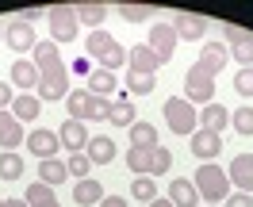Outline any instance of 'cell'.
Wrapping results in <instances>:
<instances>
[{
	"label": "cell",
	"instance_id": "cell-1",
	"mask_svg": "<svg viewBox=\"0 0 253 207\" xmlns=\"http://www.w3.org/2000/svg\"><path fill=\"white\" fill-rule=\"evenodd\" d=\"M31 54H35L31 62L39 65V88H35V96H39L42 104L65 100L73 88H69V65L62 62V50H58V42H54V39H50V42H39Z\"/></svg>",
	"mask_w": 253,
	"mask_h": 207
},
{
	"label": "cell",
	"instance_id": "cell-2",
	"mask_svg": "<svg viewBox=\"0 0 253 207\" xmlns=\"http://www.w3.org/2000/svg\"><path fill=\"white\" fill-rule=\"evenodd\" d=\"M196 192H200V200H204L207 207H222L226 204V196H230V176L222 173L215 161H204L200 169H196Z\"/></svg>",
	"mask_w": 253,
	"mask_h": 207
},
{
	"label": "cell",
	"instance_id": "cell-3",
	"mask_svg": "<svg viewBox=\"0 0 253 207\" xmlns=\"http://www.w3.org/2000/svg\"><path fill=\"white\" fill-rule=\"evenodd\" d=\"M108 108L111 100H104V96H92L88 88H73V92L65 96V112H69V119H77V123H108Z\"/></svg>",
	"mask_w": 253,
	"mask_h": 207
},
{
	"label": "cell",
	"instance_id": "cell-4",
	"mask_svg": "<svg viewBox=\"0 0 253 207\" xmlns=\"http://www.w3.org/2000/svg\"><path fill=\"white\" fill-rule=\"evenodd\" d=\"M84 54H88V58H96V65H100V69H111V73H115L119 65H126V50L119 46V39H115V35H108L104 27L88 35Z\"/></svg>",
	"mask_w": 253,
	"mask_h": 207
},
{
	"label": "cell",
	"instance_id": "cell-5",
	"mask_svg": "<svg viewBox=\"0 0 253 207\" xmlns=\"http://www.w3.org/2000/svg\"><path fill=\"white\" fill-rule=\"evenodd\" d=\"M161 112H165V127L173 130V134H188L192 138V134L200 130V112L192 108L184 96H169Z\"/></svg>",
	"mask_w": 253,
	"mask_h": 207
},
{
	"label": "cell",
	"instance_id": "cell-6",
	"mask_svg": "<svg viewBox=\"0 0 253 207\" xmlns=\"http://www.w3.org/2000/svg\"><path fill=\"white\" fill-rule=\"evenodd\" d=\"M184 100H188V104H204V108L215 104V73L204 69L200 62L184 73Z\"/></svg>",
	"mask_w": 253,
	"mask_h": 207
},
{
	"label": "cell",
	"instance_id": "cell-7",
	"mask_svg": "<svg viewBox=\"0 0 253 207\" xmlns=\"http://www.w3.org/2000/svg\"><path fill=\"white\" fill-rule=\"evenodd\" d=\"M46 19H50L54 42H73V39H77L81 19H77V8H73V4H54V8L46 12Z\"/></svg>",
	"mask_w": 253,
	"mask_h": 207
},
{
	"label": "cell",
	"instance_id": "cell-8",
	"mask_svg": "<svg viewBox=\"0 0 253 207\" xmlns=\"http://www.w3.org/2000/svg\"><path fill=\"white\" fill-rule=\"evenodd\" d=\"M176 42H180V39H176L173 23H161V19L154 23V27H150V39H146V46L158 54V62H161V65H165V62H169V58L176 54Z\"/></svg>",
	"mask_w": 253,
	"mask_h": 207
},
{
	"label": "cell",
	"instance_id": "cell-9",
	"mask_svg": "<svg viewBox=\"0 0 253 207\" xmlns=\"http://www.w3.org/2000/svg\"><path fill=\"white\" fill-rule=\"evenodd\" d=\"M222 42H226L230 54L242 62V69H250V65H253V35L250 31H242V27H234V23H226V27H222Z\"/></svg>",
	"mask_w": 253,
	"mask_h": 207
},
{
	"label": "cell",
	"instance_id": "cell-10",
	"mask_svg": "<svg viewBox=\"0 0 253 207\" xmlns=\"http://www.w3.org/2000/svg\"><path fill=\"white\" fill-rule=\"evenodd\" d=\"M88 127L77 123V119H62V127H58V142L65 146V154H84L88 150Z\"/></svg>",
	"mask_w": 253,
	"mask_h": 207
},
{
	"label": "cell",
	"instance_id": "cell-11",
	"mask_svg": "<svg viewBox=\"0 0 253 207\" xmlns=\"http://www.w3.org/2000/svg\"><path fill=\"white\" fill-rule=\"evenodd\" d=\"M27 150H31V158H39V161L58 158V150H62V142H58V130L35 127L31 134H27Z\"/></svg>",
	"mask_w": 253,
	"mask_h": 207
},
{
	"label": "cell",
	"instance_id": "cell-12",
	"mask_svg": "<svg viewBox=\"0 0 253 207\" xmlns=\"http://www.w3.org/2000/svg\"><path fill=\"white\" fill-rule=\"evenodd\" d=\"M4 42H8V50H16V54H27V50L39 46L35 27H31V23H23V19H12V23L4 27Z\"/></svg>",
	"mask_w": 253,
	"mask_h": 207
},
{
	"label": "cell",
	"instance_id": "cell-13",
	"mask_svg": "<svg viewBox=\"0 0 253 207\" xmlns=\"http://www.w3.org/2000/svg\"><path fill=\"white\" fill-rule=\"evenodd\" d=\"M188 150H192V158L200 161V165H204V161H215V158L222 154V134H211V130H196V134L188 138Z\"/></svg>",
	"mask_w": 253,
	"mask_h": 207
},
{
	"label": "cell",
	"instance_id": "cell-14",
	"mask_svg": "<svg viewBox=\"0 0 253 207\" xmlns=\"http://www.w3.org/2000/svg\"><path fill=\"white\" fill-rule=\"evenodd\" d=\"M173 31H176V39L200 42V39L207 35V16H196V12H180V16H173Z\"/></svg>",
	"mask_w": 253,
	"mask_h": 207
},
{
	"label": "cell",
	"instance_id": "cell-15",
	"mask_svg": "<svg viewBox=\"0 0 253 207\" xmlns=\"http://www.w3.org/2000/svg\"><path fill=\"white\" fill-rule=\"evenodd\" d=\"M108 123H111V127H126V130L138 123V108L130 104V96H126V92H119L115 100H111V108H108Z\"/></svg>",
	"mask_w": 253,
	"mask_h": 207
},
{
	"label": "cell",
	"instance_id": "cell-16",
	"mask_svg": "<svg viewBox=\"0 0 253 207\" xmlns=\"http://www.w3.org/2000/svg\"><path fill=\"white\" fill-rule=\"evenodd\" d=\"M226 176H230V184H238V192L253 196V154H238V158L230 161Z\"/></svg>",
	"mask_w": 253,
	"mask_h": 207
},
{
	"label": "cell",
	"instance_id": "cell-17",
	"mask_svg": "<svg viewBox=\"0 0 253 207\" xmlns=\"http://www.w3.org/2000/svg\"><path fill=\"white\" fill-rule=\"evenodd\" d=\"M165 200H169L173 207H196V204H200V192H196V184H192L188 176H173Z\"/></svg>",
	"mask_w": 253,
	"mask_h": 207
},
{
	"label": "cell",
	"instance_id": "cell-18",
	"mask_svg": "<svg viewBox=\"0 0 253 207\" xmlns=\"http://www.w3.org/2000/svg\"><path fill=\"white\" fill-rule=\"evenodd\" d=\"M126 65H130V73H142V77H154L161 69V62H158V54L150 46H130L126 50Z\"/></svg>",
	"mask_w": 253,
	"mask_h": 207
},
{
	"label": "cell",
	"instance_id": "cell-19",
	"mask_svg": "<svg viewBox=\"0 0 253 207\" xmlns=\"http://www.w3.org/2000/svg\"><path fill=\"white\" fill-rule=\"evenodd\" d=\"M19 142H27L23 123H19L12 112H0V150H16Z\"/></svg>",
	"mask_w": 253,
	"mask_h": 207
},
{
	"label": "cell",
	"instance_id": "cell-20",
	"mask_svg": "<svg viewBox=\"0 0 253 207\" xmlns=\"http://www.w3.org/2000/svg\"><path fill=\"white\" fill-rule=\"evenodd\" d=\"M8 77H12V84H19V88H39V65H35L31 58H16L12 69H8Z\"/></svg>",
	"mask_w": 253,
	"mask_h": 207
},
{
	"label": "cell",
	"instance_id": "cell-21",
	"mask_svg": "<svg viewBox=\"0 0 253 207\" xmlns=\"http://www.w3.org/2000/svg\"><path fill=\"white\" fill-rule=\"evenodd\" d=\"M226 123H230V112H226L222 104H207V108H200V130L222 134V130H226Z\"/></svg>",
	"mask_w": 253,
	"mask_h": 207
},
{
	"label": "cell",
	"instance_id": "cell-22",
	"mask_svg": "<svg viewBox=\"0 0 253 207\" xmlns=\"http://www.w3.org/2000/svg\"><path fill=\"white\" fill-rule=\"evenodd\" d=\"M73 8H77V19H81V23H88L92 31H100L104 19L111 16V8H108V4H100V0H84V4H73Z\"/></svg>",
	"mask_w": 253,
	"mask_h": 207
},
{
	"label": "cell",
	"instance_id": "cell-23",
	"mask_svg": "<svg viewBox=\"0 0 253 207\" xmlns=\"http://www.w3.org/2000/svg\"><path fill=\"white\" fill-rule=\"evenodd\" d=\"M100 200H104V188H100V180L96 176H84V180H77L73 184V204H81V207H100Z\"/></svg>",
	"mask_w": 253,
	"mask_h": 207
},
{
	"label": "cell",
	"instance_id": "cell-24",
	"mask_svg": "<svg viewBox=\"0 0 253 207\" xmlns=\"http://www.w3.org/2000/svg\"><path fill=\"white\" fill-rule=\"evenodd\" d=\"M84 88H88L92 96H104V100H108V96L119 88V77H115L111 69H100V65H96L92 73H88V84H84Z\"/></svg>",
	"mask_w": 253,
	"mask_h": 207
},
{
	"label": "cell",
	"instance_id": "cell-25",
	"mask_svg": "<svg viewBox=\"0 0 253 207\" xmlns=\"http://www.w3.org/2000/svg\"><path fill=\"white\" fill-rule=\"evenodd\" d=\"M226 58H230V50H226V42H207V46H200V65H204V69H211L215 77L222 73V65H226Z\"/></svg>",
	"mask_w": 253,
	"mask_h": 207
},
{
	"label": "cell",
	"instance_id": "cell-26",
	"mask_svg": "<svg viewBox=\"0 0 253 207\" xmlns=\"http://www.w3.org/2000/svg\"><path fill=\"white\" fill-rule=\"evenodd\" d=\"M84 154H88V161H92V165H111L119 150H115V142H111V138H104V134H92Z\"/></svg>",
	"mask_w": 253,
	"mask_h": 207
},
{
	"label": "cell",
	"instance_id": "cell-27",
	"mask_svg": "<svg viewBox=\"0 0 253 207\" xmlns=\"http://www.w3.org/2000/svg\"><path fill=\"white\" fill-rule=\"evenodd\" d=\"M126 169H134V176H154V150L130 146L126 150Z\"/></svg>",
	"mask_w": 253,
	"mask_h": 207
},
{
	"label": "cell",
	"instance_id": "cell-28",
	"mask_svg": "<svg viewBox=\"0 0 253 207\" xmlns=\"http://www.w3.org/2000/svg\"><path fill=\"white\" fill-rule=\"evenodd\" d=\"M42 112V100L35 92H23V96H16V104H12V115H16L19 123H31L35 115Z\"/></svg>",
	"mask_w": 253,
	"mask_h": 207
},
{
	"label": "cell",
	"instance_id": "cell-29",
	"mask_svg": "<svg viewBox=\"0 0 253 207\" xmlns=\"http://www.w3.org/2000/svg\"><path fill=\"white\" fill-rule=\"evenodd\" d=\"M126 134H130V146H142V150H158V127H154V123H142V119H138V123L126 130Z\"/></svg>",
	"mask_w": 253,
	"mask_h": 207
},
{
	"label": "cell",
	"instance_id": "cell-30",
	"mask_svg": "<svg viewBox=\"0 0 253 207\" xmlns=\"http://www.w3.org/2000/svg\"><path fill=\"white\" fill-rule=\"evenodd\" d=\"M65 176H69V169H65V161H58V158H50V161H39V180L42 184H65Z\"/></svg>",
	"mask_w": 253,
	"mask_h": 207
},
{
	"label": "cell",
	"instance_id": "cell-31",
	"mask_svg": "<svg viewBox=\"0 0 253 207\" xmlns=\"http://www.w3.org/2000/svg\"><path fill=\"white\" fill-rule=\"evenodd\" d=\"M130 200H138V204H154L158 200V184H154V176H134L130 180Z\"/></svg>",
	"mask_w": 253,
	"mask_h": 207
},
{
	"label": "cell",
	"instance_id": "cell-32",
	"mask_svg": "<svg viewBox=\"0 0 253 207\" xmlns=\"http://www.w3.org/2000/svg\"><path fill=\"white\" fill-rule=\"evenodd\" d=\"M115 16L126 19V23H146L150 16H158V8H154V4H119Z\"/></svg>",
	"mask_w": 253,
	"mask_h": 207
},
{
	"label": "cell",
	"instance_id": "cell-33",
	"mask_svg": "<svg viewBox=\"0 0 253 207\" xmlns=\"http://www.w3.org/2000/svg\"><path fill=\"white\" fill-rule=\"evenodd\" d=\"M23 200H27V207H46V204H58V200H54V188H50V184H42V180L27 184Z\"/></svg>",
	"mask_w": 253,
	"mask_h": 207
},
{
	"label": "cell",
	"instance_id": "cell-34",
	"mask_svg": "<svg viewBox=\"0 0 253 207\" xmlns=\"http://www.w3.org/2000/svg\"><path fill=\"white\" fill-rule=\"evenodd\" d=\"M0 176L4 180H19L23 176V158L16 150H0Z\"/></svg>",
	"mask_w": 253,
	"mask_h": 207
},
{
	"label": "cell",
	"instance_id": "cell-35",
	"mask_svg": "<svg viewBox=\"0 0 253 207\" xmlns=\"http://www.w3.org/2000/svg\"><path fill=\"white\" fill-rule=\"evenodd\" d=\"M65 169H69V176H73V180H84L96 165L88 161V154H69V158H65Z\"/></svg>",
	"mask_w": 253,
	"mask_h": 207
},
{
	"label": "cell",
	"instance_id": "cell-36",
	"mask_svg": "<svg viewBox=\"0 0 253 207\" xmlns=\"http://www.w3.org/2000/svg\"><path fill=\"white\" fill-rule=\"evenodd\" d=\"M230 127L242 134V138H253V108L246 104V108H238L234 115H230Z\"/></svg>",
	"mask_w": 253,
	"mask_h": 207
},
{
	"label": "cell",
	"instance_id": "cell-37",
	"mask_svg": "<svg viewBox=\"0 0 253 207\" xmlns=\"http://www.w3.org/2000/svg\"><path fill=\"white\" fill-rule=\"evenodd\" d=\"M158 77H142V73H126V92L130 96H150Z\"/></svg>",
	"mask_w": 253,
	"mask_h": 207
},
{
	"label": "cell",
	"instance_id": "cell-38",
	"mask_svg": "<svg viewBox=\"0 0 253 207\" xmlns=\"http://www.w3.org/2000/svg\"><path fill=\"white\" fill-rule=\"evenodd\" d=\"M234 92L242 96V100H253V65H250V69H238V77H234Z\"/></svg>",
	"mask_w": 253,
	"mask_h": 207
},
{
	"label": "cell",
	"instance_id": "cell-39",
	"mask_svg": "<svg viewBox=\"0 0 253 207\" xmlns=\"http://www.w3.org/2000/svg\"><path fill=\"white\" fill-rule=\"evenodd\" d=\"M169 169H173V154H169V146H158L154 150V176L169 173Z\"/></svg>",
	"mask_w": 253,
	"mask_h": 207
},
{
	"label": "cell",
	"instance_id": "cell-40",
	"mask_svg": "<svg viewBox=\"0 0 253 207\" xmlns=\"http://www.w3.org/2000/svg\"><path fill=\"white\" fill-rule=\"evenodd\" d=\"M69 73H73V77H84V81H88V73H92V58H88V54L73 58V62H69Z\"/></svg>",
	"mask_w": 253,
	"mask_h": 207
},
{
	"label": "cell",
	"instance_id": "cell-41",
	"mask_svg": "<svg viewBox=\"0 0 253 207\" xmlns=\"http://www.w3.org/2000/svg\"><path fill=\"white\" fill-rule=\"evenodd\" d=\"M12 104H16V92H12V84H8V81L0 77V112H8Z\"/></svg>",
	"mask_w": 253,
	"mask_h": 207
},
{
	"label": "cell",
	"instance_id": "cell-42",
	"mask_svg": "<svg viewBox=\"0 0 253 207\" xmlns=\"http://www.w3.org/2000/svg\"><path fill=\"white\" fill-rule=\"evenodd\" d=\"M222 207H253V200L246 196V192H230V196H226V204H222Z\"/></svg>",
	"mask_w": 253,
	"mask_h": 207
},
{
	"label": "cell",
	"instance_id": "cell-43",
	"mask_svg": "<svg viewBox=\"0 0 253 207\" xmlns=\"http://www.w3.org/2000/svg\"><path fill=\"white\" fill-rule=\"evenodd\" d=\"M100 207H126V196H104Z\"/></svg>",
	"mask_w": 253,
	"mask_h": 207
},
{
	"label": "cell",
	"instance_id": "cell-44",
	"mask_svg": "<svg viewBox=\"0 0 253 207\" xmlns=\"http://www.w3.org/2000/svg\"><path fill=\"white\" fill-rule=\"evenodd\" d=\"M0 207H27V200H0Z\"/></svg>",
	"mask_w": 253,
	"mask_h": 207
},
{
	"label": "cell",
	"instance_id": "cell-45",
	"mask_svg": "<svg viewBox=\"0 0 253 207\" xmlns=\"http://www.w3.org/2000/svg\"><path fill=\"white\" fill-rule=\"evenodd\" d=\"M146 207H173V204H169V200H165V196H158V200H154V204H146Z\"/></svg>",
	"mask_w": 253,
	"mask_h": 207
},
{
	"label": "cell",
	"instance_id": "cell-46",
	"mask_svg": "<svg viewBox=\"0 0 253 207\" xmlns=\"http://www.w3.org/2000/svg\"><path fill=\"white\" fill-rule=\"evenodd\" d=\"M0 42H4V23H0Z\"/></svg>",
	"mask_w": 253,
	"mask_h": 207
},
{
	"label": "cell",
	"instance_id": "cell-47",
	"mask_svg": "<svg viewBox=\"0 0 253 207\" xmlns=\"http://www.w3.org/2000/svg\"><path fill=\"white\" fill-rule=\"evenodd\" d=\"M46 207H62V204H46Z\"/></svg>",
	"mask_w": 253,
	"mask_h": 207
}]
</instances>
